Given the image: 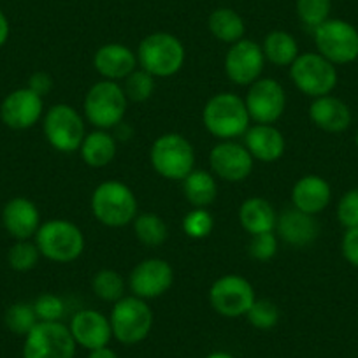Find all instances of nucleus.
<instances>
[{
	"label": "nucleus",
	"mask_w": 358,
	"mask_h": 358,
	"mask_svg": "<svg viewBox=\"0 0 358 358\" xmlns=\"http://www.w3.org/2000/svg\"><path fill=\"white\" fill-rule=\"evenodd\" d=\"M250 113L244 99L232 92L216 94L202 109V123L206 130L218 141H236L250 129Z\"/></svg>",
	"instance_id": "1"
},
{
	"label": "nucleus",
	"mask_w": 358,
	"mask_h": 358,
	"mask_svg": "<svg viewBox=\"0 0 358 358\" xmlns=\"http://www.w3.org/2000/svg\"><path fill=\"white\" fill-rule=\"evenodd\" d=\"M90 208L95 220L109 229L132 225L137 216V197L129 185L118 179H109L99 185L90 199Z\"/></svg>",
	"instance_id": "2"
},
{
	"label": "nucleus",
	"mask_w": 358,
	"mask_h": 358,
	"mask_svg": "<svg viewBox=\"0 0 358 358\" xmlns=\"http://www.w3.org/2000/svg\"><path fill=\"white\" fill-rule=\"evenodd\" d=\"M127 99L123 86L116 81H102L94 83L85 95L83 102V116L88 123L101 130L116 129L125 118Z\"/></svg>",
	"instance_id": "3"
},
{
	"label": "nucleus",
	"mask_w": 358,
	"mask_h": 358,
	"mask_svg": "<svg viewBox=\"0 0 358 358\" xmlns=\"http://www.w3.org/2000/svg\"><path fill=\"white\" fill-rule=\"evenodd\" d=\"M137 64L153 78H172L185 65L187 51L183 43L169 32H153L141 41Z\"/></svg>",
	"instance_id": "4"
},
{
	"label": "nucleus",
	"mask_w": 358,
	"mask_h": 358,
	"mask_svg": "<svg viewBox=\"0 0 358 358\" xmlns=\"http://www.w3.org/2000/svg\"><path fill=\"white\" fill-rule=\"evenodd\" d=\"M36 244L41 257L55 264H71L85 251V234L69 220H48L41 223L36 234Z\"/></svg>",
	"instance_id": "5"
},
{
	"label": "nucleus",
	"mask_w": 358,
	"mask_h": 358,
	"mask_svg": "<svg viewBox=\"0 0 358 358\" xmlns=\"http://www.w3.org/2000/svg\"><path fill=\"white\" fill-rule=\"evenodd\" d=\"M150 162L162 178L183 181L195 169V148L181 134H162L151 144Z\"/></svg>",
	"instance_id": "6"
},
{
	"label": "nucleus",
	"mask_w": 358,
	"mask_h": 358,
	"mask_svg": "<svg viewBox=\"0 0 358 358\" xmlns=\"http://www.w3.org/2000/svg\"><path fill=\"white\" fill-rule=\"evenodd\" d=\"M113 337L122 344L132 346L146 339L153 329V311L146 301L136 295H125L115 302L109 315Z\"/></svg>",
	"instance_id": "7"
},
{
	"label": "nucleus",
	"mask_w": 358,
	"mask_h": 358,
	"mask_svg": "<svg viewBox=\"0 0 358 358\" xmlns=\"http://www.w3.org/2000/svg\"><path fill=\"white\" fill-rule=\"evenodd\" d=\"M290 79L301 94L311 99L325 97L336 90L339 74L337 65L327 60L318 51L299 55L290 65Z\"/></svg>",
	"instance_id": "8"
},
{
	"label": "nucleus",
	"mask_w": 358,
	"mask_h": 358,
	"mask_svg": "<svg viewBox=\"0 0 358 358\" xmlns=\"http://www.w3.org/2000/svg\"><path fill=\"white\" fill-rule=\"evenodd\" d=\"M85 116L69 104H55L43 120L44 137L60 153H76L86 136Z\"/></svg>",
	"instance_id": "9"
},
{
	"label": "nucleus",
	"mask_w": 358,
	"mask_h": 358,
	"mask_svg": "<svg viewBox=\"0 0 358 358\" xmlns=\"http://www.w3.org/2000/svg\"><path fill=\"white\" fill-rule=\"evenodd\" d=\"M316 51L334 65H348L358 60V30L350 22L329 18L313 30Z\"/></svg>",
	"instance_id": "10"
},
{
	"label": "nucleus",
	"mask_w": 358,
	"mask_h": 358,
	"mask_svg": "<svg viewBox=\"0 0 358 358\" xmlns=\"http://www.w3.org/2000/svg\"><path fill=\"white\" fill-rule=\"evenodd\" d=\"M76 341L62 322H39L25 336L23 358H74Z\"/></svg>",
	"instance_id": "11"
},
{
	"label": "nucleus",
	"mask_w": 358,
	"mask_h": 358,
	"mask_svg": "<svg viewBox=\"0 0 358 358\" xmlns=\"http://www.w3.org/2000/svg\"><path fill=\"white\" fill-rule=\"evenodd\" d=\"M208 297L211 308L225 318L246 316L257 301L253 285L241 274H225L218 278L209 288Z\"/></svg>",
	"instance_id": "12"
},
{
	"label": "nucleus",
	"mask_w": 358,
	"mask_h": 358,
	"mask_svg": "<svg viewBox=\"0 0 358 358\" xmlns=\"http://www.w3.org/2000/svg\"><path fill=\"white\" fill-rule=\"evenodd\" d=\"M244 104L255 123L274 125L287 109V92L276 79L260 78L248 86Z\"/></svg>",
	"instance_id": "13"
},
{
	"label": "nucleus",
	"mask_w": 358,
	"mask_h": 358,
	"mask_svg": "<svg viewBox=\"0 0 358 358\" xmlns=\"http://www.w3.org/2000/svg\"><path fill=\"white\" fill-rule=\"evenodd\" d=\"M174 283V268L164 258L151 257L139 262L129 276V288L132 295L150 301L167 294Z\"/></svg>",
	"instance_id": "14"
},
{
	"label": "nucleus",
	"mask_w": 358,
	"mask_h": 358,
	"mask_svg": "<svg viewBox=\"0 0 358 358\" xmlns=\"http://www.w3.org/2000/svg\"><path fill=\"white\" fill-rule=\"evenodd\" d=\"M209 165L215 178L227 183H243L253 172L255 160L244 144L220 141L209 153Z\"/></svg>",
	"instance_id": "15"
},
{
	"label": "nucleus",
	"mask_w": 358,
	"mask_h": 358,
	"mask_svg": "<svg viewBox=\"0 0 358 358\" xmlns=\"http://www.w3.org/2000/svg\"><path fill=\"white\" fill-rule=\"evenodd\" d=\"M225 74L234 85L250 86L262 78L265 69L264 50L258 43L241 39L225 55Z\"/></svg>",
	"instance_id": "16"
},
{
	"label": "nucleus",
	"mask_w": 358,
	"mask_h": 358,
	"mask_svg": "<svg viewBox=\"0 0 358 358\" xmlns=\"http://www.w3.org/2000/svg\"><path fill=\"white\" fill-rule=\"evenodd\" d=\"M44 115V101L27 86L11 92L0 106V118L9 129H32Z\"/></svg>",
	"instance_id": "17"
},
{
	"label": "nucleus",
	"mask_w": 358,
	"mask_h": 358,
	"mask_svg": "<svg viewBox=\"0 0 358 358\" xmlns=\"http://www.w3.org/2000/svg\"><path fill=\"white\" fill-rule=\"evenodd\" d=\"M69 330L76 344L86 348L88 351L106 348L113 337L109 318L95 309H81L76 313L69 323Z\"/></svg>",
	"instance_id": "18"
},
{
	"label": "nucleus",
	"mask_w": 358,
	"mask_h": 358,
	"mask_svg": "<svg viewBox=\"0 0 358 358\" xmlns=\"http://www.w3.org/2000/svg\"><path fill=\"white\" fill-rule=\"evenodd\" d=\"M278 239L294 248H308L318 239L320 223L316 216L288 208L278 215L276 222Z\"/></svg>",
	"instance_id": "19"
},
{
	"label": "nucleus",
	"mask_w": 358,
	"mask_h": 358,
	"mask_svg": "<svg viewBox=\"0 0 358 358\" xmlns=\"http://www.w3.org/2000/svg\"><path fill=\"white\" fill-rule=\"evenodd\" d=\"M94 67L102 79L118 83L129 78L139 67V64H137V55L129 46L109 43L95 51Z\"/></svg>",
	"instance_id": "20"
},
{
	"label": "nucleus",
	"mask_w": 358,
	"mask_h": 358,
	"mask_svg": "<svg viewBox=\"0 0 358 358\" xmlns=\"http://www.w3.org/2000/svg\"><path fill=\"white\" fill-rule=\"evenodd\" d=\"M332 201V188L329 181L318 174H306L295 181L292 188V204L308 215H320Z\"/></svg>",
	"instance_id": "21"
},
{
	"label": "nucleus",
	"mask_w": 358,
	"mask_h": 358,
	"mask_svg": "<svg viewBox=\"0 0 358 358\" xmlns=\"http://www.w3.org/2000/svg\"><path fill=\"white\" fill-rule=\"evenodd\" d=\"M244 146L250 151L253 160L273 164L285 155L287 141L281 130L274 125H262L255 123L244 134Z\"/></svg>",
	"instance_id": "22"
},
{
	"label": "nucleus",
	"mask_w": 358,
	"mask_h": 358,
	"mask_svg": "<svg viewBox=\"0 0 358 358\" xmlns=\"http://www.w3.org/2000/svg\"><path fill=\"white\" fill-rule=\"evenodd\" d=\"M2 222L9 236L16 241H30V237H36L41 227V213L32 201L16 197L6 204Z\"/></svg>",
	"instance_id": "23"
},
{
	"label": "nucleus",
	"mask_w": 358,
	"mask_h": 358,
	"mask_svg": "<svg viewBox=\"0 0 358 358\" xmlns=\"http://www.w3.org/2000/svg\"><path fill=\"white\" fill-rule=\"evenodd\" d=\"M309 118L323 132L341 134L350 129L353 116L346 102L330 94L325 97L313 99L309 106Z\"/></svg>",
	"instance_id": "24"
},
{
	"label": "nucleus",
	"mask_w": 358,
	"mask_h": 358,
	"mask_svg": "<svg viewBox=\"0 0 358 358\" xmlns=\"http://www.w3.org/2000/svg\"><path fill=\"white\" fill-rule=\"evenodd\" d=\"M278 213L274 206L264 197H250L241 204L239 223L250 236L274 232Z\"/></svg>",
	"instance_id": "25"
},
{
	"label": "nucleus",
	"mask_w": 358,
	"mask_h": 358,
	"mask_svg": "<svg viewBox=\"0 0 358 358\" xmlns=\"http://www.w3.org/2000/svg\"><path fill=\"white\" fill-rule=\"evenodd\" d=\"M118 151L115 136L109 130L95 129L94 132H88L83 139L79 155L83 162L92 169H104L111 164Z\"/></svg>",
	"instance_id": "26"
},
{
	"label": "nucleus",
	"mask_w": 358,
	"mask_h": 358,
	"mask_svg": "<svg viewBox=\"0 0 358 358\" xmlns=\"http://www.w3.org/2000/svg\"><path fill=\"white\" fill-rule=\"evenodd\" d=\"M181 183L185 197L194 208L208 209L218 197V183L213 172L194 169Z\"/></svg>",
	"instance_id": "27"
},
{
	"label": "nucleus",
	"mask_w": 358,
	"mask_h": 358,
	"mask_svg": "<svg viewBox=\"0 0 358 358\" xmlns=\"http://www.w3.org/2000/svg\"><path fill=\"white\" fill-rule=\"evenodd\" d=\"M208 29L216 41L223 44H236L244 39L246 25L237 11L230 8H218L209 15Z\"/></svg>",
	"instance_id": "28"
},
{
	"label": "nucleus",
	"mask_w": 358,
	"mask_h": 358,
	"mask_svg": "<svg viewBox=\"0 0 358 358\" xmlns=\"http://www.w3.org/2000/svg\"><path fill=\"white\" fill-rule=\"evenodd\" d=\"M262 50H264L265 62H271L278 67H290L301 55L295 37L285 30L268 32L262 44Z\"/></svg>",
	"instance_id": "29"
},
{
	"label": "nucleus",
	"mask_w": 358,
	"mask_h": 358,
	"mask_svg": "<svg viewBox=\"0 0 358 358\" xmlns=\"http://www.w3.org/2000/svg\"><path fill=\"white\" fill-rule=\"evenodd\" d=\"M137 241L148 248H158L169 239V227L162 216L155 213L137 215L132 222Z\"/></svg>",
	"instance_id": "30"
},
{
	"label": "nucleus",
	"mask_w": 358,
	"mask_h": 358,
	"mask_svg": "<svg viewBox=\"0 0 358 358\" xmlns=\"http://www.w3.org/2000/svg\"><path fill=\"white\" fill-rule=\"evenodd\" d=\"M92 292L104 302H118L125 297V280L115 268H101L92 278Z\"/></svg>",
	"instance_id": "31"
},
{
	"label": "nucleus",
	"mask_w": 358,
	"mask_h": 358,
	"mask_svg": "<svg viewBox=\"0 0 358 358\" xmlns=\"http://www.w3.org/2000/svg\"><path fill=\"white\" fill-rule=\"evenodd\" d=\"M155 79L157 78H153L150 72L141 67H137L129 78L123 79V92H125L129 102L143 104V102L150 101L155 94V88H157Z\"/></svg>",
	"instance_id": "32"
},
{
	"label": "nucleus",
	"mask_w": 358,
	"mask_h": 358,
	"mask_svg": "<svg viewBox=\"0 0 358 358\" xmlns=\"http://www.w3.org/2000/svg\"><path fill=\"white\" fill-rule=\"evenodd\" d=\"M280 308L271 299H257L250 311L246 313V320L251 327L258 330H271L280 322Z\"/></svg>",
	"instance_id": "33"
},
{
	"label": "nucleus",
	"mask_w": 358,
	"mask_h": 358,
	"mask_svg": "<svg viewBox=\"0 0 358 358\" xmlns=\"http://www.w3.org/2000/svg\"><path fill=\"white\" fill-rule=\"evenodd\" d=\"M37 323H39V318H37L32 304L18 302L6 311V325L13 334L27 336Z\"/></svg>",
	"instance_id": "34"
},
{
	"label": "nucleus",
	"mask_w": 358,
	"mask_h": 358,
	"mask_svg": "<svg viewBox=\"0 0 358 358\" xmlns=\"http://www.w3.org/2000/svg\"><path fill=\"white\" fill-rule=\"evenodd\" d=\"M332 0H297L299 20L308 29L315 30L330 18Z\"/></svg>",
	"instance_id": "35"
},
{
	"label": "nucleus",
	"mask_w": 358,
	"mask_h": 358,
	"mask_svg": "<svg viewBox=\"0 0 358 358\" xmlns=\"http://www.w3.org/2000/svg\"><path fill=\"white\" fill-rule=\"evenodd\" d=\"M41 251L36 243L30 241H18L15 246H11L8 253V262L11 268L18 271V273H29L39 264Z\"/></svg>",
	"instance_id": "36"
},
{
	"label": "nucleus",
	"mask_w": 358,
	"mask_h": 358,
	"mask_svg": "<svg viewBox=\"0 0 358 358\" xmlns=\"http://www.w3.org/2000/svg\"><path fill=\"white\" fill-rule=\"evenodd\" d=\"M213 229H215V218L206 208H194L183 218V232L190 239H206L211 236Z\"/></svg>",
	"instance_id": "37"
},
{
	"label": "nucleus",
	"mask_w": 358,
	"mask_h": 358,
	"mask_svg": "<svg viewBox=\"0 0 358 358\" xmlns=\"http://www.w3.org/2000/svg\"><path fill=\"white\" fill-rule=\"evenodd\" d=\"M32 306L39 322H62L65 315L64 299L55 294L39 295Z\"/></svg>",
	"instance_id": "38"
},
{
	"label": "nucleus",
	"mask_w": 358,
	"mask_h": 358,
	"mask_svg": "<svg viewBox=\"0 0 358 358\" xmlns=\"http://www.w3.org/2000/svg\"><path fill=\"white\" fill-rule=\"evenodd\" d=\"M248 253L257 262L273 260L278 253V236L274 232L251 236L250 244H248Z\"/></svg>",
	"instance_id": "39"
},
{
	"label": "nucleus",
	"mask_w": 358,
	"mask_h": 358,
	"mask_svg": "<svg viewBox=\"0 0 358 358\" xmlns=\"http://www.w3.org/2000/svg\"><path fill=\"white\" fill-rule=\"evenodd\" d=\"M337 220L344 229H357L358 227V188H351L337 202Z\"/></svg>",
	"instance_id": "40"
},
{
	"label": "nucleus",
	"mask_w": 358,
	"mask_h": 358,
	"mask_svg": "<svg viewBox=\"0 0 358 358\" xmlns=\"http://www.w3.org/2000/svg\"><path fill=\"white\" fill-rule=\"evenodd\" d=\"M341 253L351 267L358 268V227L348 229L341 239Z\"/></svg>",
	"instance_id": "41"
},
{
	"label": "nucleus",
	"mask_w": 358,
	"mask_h": 358,
	"mask_svg": "<svg viewBox=\"0 0 358 358\" xmlns=\"http://www.w3.org/2000/svg\"><path fill=\"white\" fill-rule=\"evenodd\" d=\"M29 88L32 92H36L37 95H41V97H46L51 90H53V78L48 72H36V74L30 76Z\"/></svg>",
	"instance_id": "42"
},
{
	"label": "nucleus",
	"mask_w": 358,
	"mask_h": 358,
	"mask_svg": "<svg viewBox=\"0 0 358 358\" xmlns=\"http://www.w3.org/2000/svg\"><path fill=\"white\" fill-rule=\"evenodd\" d=\"M9 39V22L4 16V13L0 11V48L4 46Z\"/></svg>",
	"instance_id": "43"
},
{
	"label": "nucleus",
	"mask_w": 358,
	"mask_h": 358,
	"mask_svg": "<svg viewBox=\"0 0 358 358\" xmlns=\"http://www.w3.org/2000/svg\"><path fill=\"white\" fill-rule=\"evenodd\" d=\"M88 358H118V355H116V351H113L111 348H99V350H94L90 351Z\"/></svg>",
	"instance_id": "44"
},
{
	"label": "nucleus",
	"mask_w": 358,
	"mask_h": 358,
	"mask_svg": "<svg viewBox=\"0 0 358 358\" xmlns=\"http://www.w3.org/2000/svg\"><path fill=\"white\" fill-rule=\"evenodd\" d=\"M206 358H236V357H232L230 353H225V351H215V353L208 355Z\"/></svg>",
	"instance_id": "45"
},
{
	"label": "nucleus",
	"mask_w": 358,
	"mask_h": 358,
	"mask_svg": "<svg viewBox=\"0 0 358 358\" xmlns=\"http://www.w3.org/2000/svg\"><path fill=\"white\" fill-rule=\"evenodd\" d=\"M355 144H357V148H358V130H357V136H355Z\"/></svg>",
	"instance_id": "46"
}]
</instances>
